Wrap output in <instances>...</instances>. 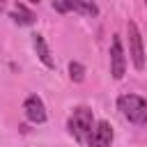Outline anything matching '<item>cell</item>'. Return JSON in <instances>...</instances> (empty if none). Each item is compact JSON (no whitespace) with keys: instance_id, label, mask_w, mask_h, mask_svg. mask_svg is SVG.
<instances>
[{"instance_id":"obj_12","label":"cell","mask_w":147,"mask_h":147,"mask_svg":"<svg viewBox=\"0 0 147 147\" xmlns=\"http://www.w3.org/2000/svg\"><path fill=\"white\" fill-rule=\"evenodd\" d=\"M32 2H41V0H32Z\"/></svg>"},{"instance_id":"obj_6","label":"cell","mask_w":147,"mask_h":147,"mask_svg":"<svg viewBox=\"0 0 147 147\" xmlns=\"http://www.w3.org/2000/svg\"><path fill=\"white\" fill-rule=\"evenodd\" d=\"M23 113H25V117H28L30 122H34V124L46 122V108H44V101H41L37 94H32V96L25 99V103H23Z\"/></svg>"},{"instance_id":"obj_5","label":"cell","mask_w":147,"mask_h":147,"mask_svg":"<svg viewBox=\"0 0 147 147\" xmlns=\"http://www.w3.org/2000/svg\"><path fill=\"white\" fill-rule=\"evenodd\" d=\"M124 69H126V57H124V48H122V39L115 34L113 44H110V74L115 80L124 78Z\"/></svg>"},{"instance_id":"obj_10","label":"cell","mask_w":147,"mask_h":147,"mask_svg":"<svg viewBox=\"0 0 147 147\" xmlns=\"http://www.w3.org/2000/svg\"><path fill=\"white\" fill-rule=\"evenodd\" d=\"M69 76H71L74 83H83V78H85V67H83L80 62H71V64H69Z\"/></svg>"},{"instance_id":"obj_7","label":"cell","mask_w":147,"mask_h":147,"mask_svg":"<svg viewBox=\"0 0 147 147\" xmlns=\"http://www.w3.org/2000/svg\"><path fill=\"white\" fill-rule=\"evenodd\" d=\"M110 142H113V126L108 122H96L87 145L90 147H110Z\"/></svg>"},{"instance_id":"obj_3","label":"cell","mask_w":147,"mask_h":147,"mask_svg":"<svg viewBox=\"0 0 147 147\" xmlns=\"http://www.w3.org/2000/svg\"><path fill=\"white\" fill-rule=\"evenodd\" d=\"M126 32H129V55L133 60V67L140 71L145 69V48H142V37H140V30L133 21L126 23Z\"/></svg>"},{"instance_id":"obj_8","label":"cell","mask_w":147,"mask_h":147,"mask_svg":"<svg viewBox=\"0 0 147 147\" xmlns=\"http://www.w3.org/2000/svg\"><path fill=\"white\" fill-rule=\"evenodd\" d=\"M32 46H34L37 57L41 60V64H44V67H48V69H55V62H53L51 51H48V46H46V41H44V37H41V34H32Z\"/></svg>"},{"instance_id":"obj_2","label":"cell","mask_w":147,"mask_h":147,"mask_svg":"<svg viewBox=\"0 0 147 147\" xmlns=\"http://www.w3.org/2000/svg\"><path fill=\"white\" fill-rule=\"evenodd\" d=\"M122 115L133 124H147V101L138 94H122L117 99Z\"/></svg>"},{"instance_id":"obj_13","label":"cell","mask_w":147,"mask_h":147,"mask_svg":"<svg viewBox=\"0 0 147 147\" xmlns=\"http://www.w3.org/2000/svg\"><path fill=\"white\" fill-rule=\"evenodd\" d=\"M145 5H147V0H145Z\"/></svg>"},{"instance_id":"obj_9","label":"cell","mask_w":147,"mask_h":147,"mask_svg":"<svg viewBox=\"0 0 147 147\" xmlns=\"http://www.w3.org/2000/svg\"><path fill=\"white\" fill-rule=\"evenodd\" d=\"M11 18H14L18 25H32V23H34V14H32L25 5H18V2H16V9L11 11Z\"/></svg>"},{"instance_id":"obj_4","label":"cell","mask_w":147,"mask_h":147,"mask_svg":"<svg viewBox=\"0 0 147 147\" xmlns=\"http://www.w3.org/2000/svg\"><path fill=\"white\" fill-rule=\"evenodd\" d=\"M53 9L60 11V14L76 11V14H83V16H96L99 14V7L92 0H55Z\"/></svg>"},{"instance_id":"obj_11","label":"cell","mask_w":147,"mask_h":147,"mask_svg":"<svg viewBox=\"0 0 147 147\" xmlns=\"http://www.w3.org/2000/svg\"><path fill=\"white\" fill-rule=\"evenodd\" d=\"M5 5H7V0H0V11L5 9Z\"/></svg>"},{"instance_id":"obj_1","label":"cell","mask_w":147,"mask_h":147,"mask_svg":"<svg viewBox=\"0 0 147 147\" xmlns=\"http://www.w3.org/2000/svg\"><path fill=\"white\" fill-rule=\"evenodd\" d=\"M69 131H71V136L78 142H87L92 131H94V115H92V110L85 108V106L74 108V113L69 117Z\"/></svg>"}]
</instances>
